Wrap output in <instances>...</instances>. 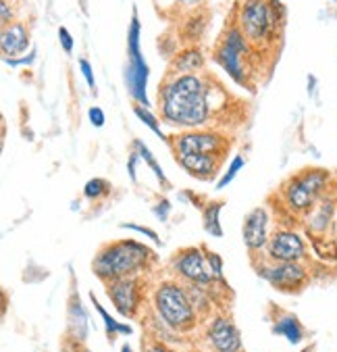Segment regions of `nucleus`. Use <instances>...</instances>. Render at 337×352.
Returning a JSON list of instances; mask_svg holds the SVG:
<instances>
[{
    "label": "nucleus",
    "instance_id": "f03ea898",
    "mask_svg": "<svg viewBox=\"0 0 337 352\" xmlns=\"http://www.w3.org/2000/svg\"><path fill=\"white\" fill-rule=\"evenodd\" d=\"M150 258L154 256L148 246L136 240H117V242L104 244L96 252L92 271L96 273L100 281L108 284V281H115V279L140 275L150 263Z\"/></svg>",
    "mask_w": 337,
    "mask_h": 352
},
{
    "label": "nucleus",
    "instance_id": "6e6552de",
    "mask_svg": "<svg viewBox=\"0 0 337 352\" xmlns=\"http://www.w3.org/2000/svg\"><path fill=\"white\" fill-rule=\"evenodd\" d=\"M250 52L246 36L237 28H229L225 34V40L217 48V63L225 69V72L240 84H246V65L244 58Z\"/></svg>",
    "mask_w": 337,
    "mask_h": 352
},
{
    "label": "nucleus",
    "instance_id": "f3484780",
    "mask_svg": "<svg viewBox=\"0 0 337 352\" xmlns=\"http://www.w3.org/2000/svg\"><path fill=\"white\" fill-rule=\"evenodd\" d=\"M273 331L279 333V336H283L290 344H298V342H302V338H304V327H302V323H300L294 315H283V317H279V319L275 321Z\"/></svg>",
    "mask_w": 337,
    "mask_h": 352
},
{
    "label": "nucleus",
    "instance_id": "20e7f679",
    "mask_svg": "<svg viewBox=\"0 0 337 352\" xmlns=\"http://www.w3.org/2000/svg\"><path fill=\"white\" fill-rule=\"evenodd\" d=\"M152 300L159 317L173 331H191L196 327V307L187 294V288H183L177 281H161V286L152 294Z\"/></svg>",
    "mask_w": 337,
    "mask_h": 352
},
{
    "label": "nucleus",
    "instance_id": "7c9ffc66",
    "mask_svg": "<svg viewBox=\"0 0 337 352\" xmlns=\"http://www.w3.org/2000/svg\"><path fill=\"white\" fill-rule=\"evenodd\" d=\"M198 3H200V0H181V5H187V7H194Z\"/></svg>",
    "mask_w": 337,
    "mask_h": 352
},
{
    "label": "nucleus",
    "instance_id": "1a4fd4ad",
    "mask_svg": "<svg viewBox=\"0 0 337 352\" xmlns=\"http://www.w3.org/2000/svg\"><path fill=\"white\" fill-rule=\"evenodd\" d=\"M106 294L113 300L115 309L125 317H136L142 305V277H123L106 284Z\"/></svg>",
    "mask_w": 337,
    "mask_h": 352
},
{
    "label": "nucleus",
    "instance_id": "423d86ee",
    "mask_svg": "<svg viewBox=\"0 0 337 352\" xmlns=\"http://www.w3.org/2000/svg\"><path fill=\"white\" fill-rule=\"evenodd\" d=\"M175 157L179 155H215L223 157L229 153V140L211 129H185L171 138Z\"/></svg>",
    "mask_w": 337,
    "mask_h": 352
},
{
    "label": "nucleus",
    "instance_id": "412c9836",
    "mask_svg": "<svg viewBox=\"0 0 337 352\" xmlns=\"http://www.w3.org/2000/svg\"><path fill=\"white\" fill-rule=\"evenodd\" d=\"M205 28H207V17L205 15H194V17H189L187 23H185V28H183L185 40L187 42H196L202 36V32H205Z\"/></svg>",
    "mask_w": 337,
    "mask_h": 352
},
{
    "label": "nucleus",
    "instance_id": "7ed1b4c3",
    "mask_svg": "<svg viewBox=\"0 0 337 352\" xmlns=\"http://www.w3.org/2000/svg\"><path fill=\"white\" fill-rule=\"evenodd\" d=\"M331 182V173L318 167H308L288 177L279 190L283 204L296 215H308L323 198L325 188Z\"/></svg>",
    "mask_w": 337,
    "mask_h": 352
},
{
    "label": "nucleus",
    "instance_id": "6ab92c4d",
    "mask_svg": "<svg viewBox=\"0 0 337 352\" xmlns=\"http://www.w3.org/2000/svg\"><path fill=\"white\" fill-rule=\"evenodd\" d=\"M223 200H211L209 206L205 208V230L211 236H223L221 232V223H219V215H221V208H223Z\"/></svg>",
    "mask_w": 337,
    "mask_h": 352
},
{
    "label": "nucleus",
    "instance_id": "bb28decb",
    "mask_svg": "<svg viewBox=\"0 0 337 352\" xmlns=\"http://www.w3.org/2000/svg\"><path fill=\"white\" fill-rule=\"evenodd\" d=\"M80 69H82V74H84V78H86L88 86H90L92 90H96V82H94V72H92V67H90V63H88L86 58H80Z\"/></svg>",
    "mask_w": 337,
    "mask_h": 352
},
{
    "label": "nucleus",
    "instance_id": "cd10ccee",
    "mask_svg": "<svg viewBox=\"0 0 337 352\" xmlns=\"http://www.w3.org/2000/svg\"><path fill=\"white\" fill-rule=\"evenodd\" d=\"M142 352H175V350H171L167 344H163V342H144L142 344Z\"/></svg>",
    "mask_w": 337,
    "mask_h": 352
},
{
    "label": "nucleus",
    "instance_id": "aec40b11",
    "mask_svg": "<svg viewBox=\"0 0 337 352\" xmlns=\"http://www.w3.org/2000/svg\"><path fill=\"white\" fill-rule=\"evenodd\" d=\"M111 194V184L102 177H94L84 186V196L90 200H100Z\"/></svg>",
    "mask_w": 337,
    "mask_h": 352
},
{
    "label": "nucleus",
    "instance_id": "9b49d317",
    "mask_svg": "<svg viewBox=\"0 0 337 352\" xmlns=\"http://www.w3.org/2000/svg\"><path fill=\"white\" fill-rule=\"evenodd\" d=\"M266 254L273 263H290V261H300L306 254L304 240L290 230H275L268 238L266 244Z\"/></svg>",
    "mask_w": 337,
    "mask_h": 352
},
{
    "label": "nucleus",
    "instance_id": "a878e982",
    "mask_svg": "<svg viewBox=\"0 0 337 352\" xmlns=\"http://www.w3.org/2000/svg\"><path fill=\"white\" fill-rule=\"evenodd\" d=\"M58 40H60L62 50H65L67 54H71V52H73V36L69 34V30H67V28H58Z\"/></svg>",
    "mask_w": 337,
    "mask_h": 352
},
{
    "label": "nucleus",
    "instance_id": "ddd939ff",
    "mask_svg": "<svg viewBox=\"0 0 337 352\" xmlns=\"http://www.w3.org/2000/svg\"><path fill=\"white\" fill-rule=\"evenodd\" d=\"M207 342L213 352H240L242 336L235 323L227 317H215L207 329Z\"/></svg>",
    "mask_w": 337,
    "mask_h": 352
},
{
    "label": "nucleus",
    "instance_id": "4468645a",
    "mask_svg": "<svg viewBox=\"0 0 337 352\" xmlns=\"http://www.w3.org/2000/svg\"><path fill=\"white\" fill-rule=\"evenodd\" d=\"M177 163L191 177H196L200 182H211V179L217 177V173H219V169L223 165V157H215V155H179Z\"/></svg>",
    "mask_w": 337,
    "mask_h": 352
},
{
    "label": "nucleus",
    "instance_id": "f8f14e48",
    "mask_svg": "<svg viewBox=\"0 0 337 352\" xmlns=\"http://www.w3.org/2000/svg\"><path fill=\"white\" fill-rule=\"evenodd\" d=\"M242 236L244 242L248 246V250L254 252H262L268 244V213L264 206H256L250 213L244 217V226H242Z\"/></svg>",
    "mask_w": 337,
    "mask_h": 352
},
{
    "label": "nucleus",
    "instance_id": "39448f33",
    "mask_svg": "<svg viewBox=\"0 0 337 352\" xmlns=\"http://www.w3.org/2000/svg\"><path fill=\"white\" fill-rule=\"evenodd\" d=\"M237 30L248 42L260 46L277 36L279 11L268 0H242L237 11Z\"/></svg>",
    "mask_w": 337,
    "mask_h": 352
},
{
    "label": "nucleus",
    "instance_id": "c756f323",
    "mask_svg": "<svg viewBox=\"0 0 337 352\" xmlns=\"http://www.w3.org/2000/svg\"><path fill=\"white\" fill-rule=\"evenodd\" d=\"M138 157H140V155L131 153V159H129V175H131L133 182H138V177H136V163H138Z\"/></svg>",
    "mask_w": 337,
    "mask_h": 352
},
{
    "label": "nucleus",
    "instance_id": "4be33fe9",
    "mask_svg": "<svg viewBox=\"0 0 337 352\" xmlns=\"http://www.w3.org/2000/svg\"><path fill=\"white\" fill-rule=\"evenodd\" d=\"M133 146H136V151H138V155L148 163V167L156 173V177H159V182H163L165 186H167V179H165V173H163V169L156 165V159L152 157V153L144 146V142H142V140H136V142H133Z\"/></svg>",
    "mask_w": 337,
    "mask_h": 352
},
{
    "label": "nucleus",
    "instance_id": "2eb2a0df",
    "mask_svg": "<svg viewBox=\"0 0 337 352\" xmlns=\"http://www.w3.org/2000/svg\"><path fill=\"white\" fill-rule=\"evenodd\" d=\"M30 46V32L23 23H9L3 28V34H0V48H3L5 56H17L23 50H27Z\"/></svg>",
    "mask_w": 337,
    "mask_h": 352
},
{
    "label": "nucleus",
    "instance_id": "dca6fc26",
    "mask_svg": "<svg viewBox=\"0 0 337 352\" xmlns=\"http://www.w3.org/2000/svg\"><path fill=\"white\" fill-rule=\"evenodd\" d=\"M202 65H205V56L198 48H185L173 60V69L177 74H196Z\"/></svg>",
    "mask_w": 337,
    "mask_h": 352
},
{
    "label": "nucleus",
    "instance_id": "c85d7f7f",
    "mask_svg": "<svg viewBox=\"0 0 337 352\" xmlns=\"http://www.w3.org/2000/svg\"><path fill=\"white\" fill-rule=\"evenodd\" d=\"M88 115H90V121L94 123V127H102V125L106 123V117H104V111H102L100 107H92Z\"/></svg>",
    "mask_w": 337,
    "mask_h": 352
},
{
    "label": "nucleus",
    "instance_id": "5701e85b",
    "mask_svg": "<svg viewBox=\"0 0 337 352\" xmlns=\"http://www.w3.org/2000/svg\"><path fill=\"white\" fill-rule=\"evenodd\" d=\"M246 165V159L244 157H235L233 161H231V165L227 167V171H225V175L217 182V190H223L225 186H229L231 182H233V177L240 173V169Z\"/></svg>",
    "mask_w": 337,
    "mask_h": 352
},
{
    "label": "nucleus",
    "instance_id": "2f4dec72",
    "mask_svg": "<svg viewBox=\"0 0 337 352\" xmlns=\"http://www.w3.org/2000/svg\"><path fill=\"white\" fill-rule=\"evenodd\" d=\"M121 352H133V350H131V348H129V346H127V344H125V346H123V348H121Z\"/></svg>",
    "mask_w": 337,
    "mask_h": 352
},
{
    "label": "nucleus",
    "instance_id": "a211bd4d",
    "mask_svg": "<svg viewBox=\"0 0 337 352\" xmlns=\"http://www.w3.org/2000/svg\"><path fill=\"white\" fill-rule=\"evenodd\" d=\"M71 311H69V331L75 336V340H84L86 338V325H88V321H86V313H84V309H82V305H80V300H71V307H69Z\"/></svg>",
    "mask_w": 337,
    "mask_h": 352
},
{
    "label": "nucleus",
    "instance_id": "72a5a7b5",
    "mask_svg": "<svg viewBox=\"0 0 337 352\" xmlns=\"http://www.w3.org/2000/svg\"><path fill=\"white\" fill-rule=\"evenodd\" d=\"M240 352H242V350H240Z\"/></svg>",
    "mask_w": 337,
    "mask_h": 352
},
{
    "label": "nucleus",
    "instance_id": "9d476101",
    "mask_svg": "<svg viewBox=\"0 0 337 352\" xmlns=\"http://www.w3.org/2000/svg\"><path fill=\"white\" fill-rule=\"evenodd\" d=\"M262 275L266 277V281L273 288H277L279 292L286 294H296L300 292L306 281H308V273L304 269V265L300 261H290V263H273L262 269Z\"/></svg>",
    "mask_w": 337,
    "mask_h": 352
},
{
    "label": "nucleus",
    "instance_id": "b1692460",
    "mask_svg": "<svg viewBox=\"0 0 337 352\" xmlns=\"http://www.w3.org/2000/svg\"><path fill=\"white\" fill-rule=\"evenodd\" d=\"M92 300H94V296H92ZM94 305H96V309L100 311V317L104 319V323H106V331H108V338H115V333H131V329L129 327H125V325H119L113 317H108L106 315V311L98 305V300H94Z\"/></svg>",
    "mask_w": 337,
    "mask_h": 352
},
{
    "label": "nucleus",
    "instance_id": "393cba45",
    "mask_svg": "<svg viewBox=\"0 0 337 352\" xmlns=\"http://www.w3.org/2000/svg\"><path fill=\"white\" fill-rule=\"evenodd\" d=\"M133 111H136V115H138V117H140V119H142V121H144V123H146V125H148V127L154 131V133H156V135L165 138V135H163V131H161V127H159V119H156V117H154V115H152V113L146 109V107H142V104H136V107H133Z\"/></svg>",
    "mask_w": 337,
    "mask_h": 352
},
{
    "label": "nucleus",
    "instance_id": "0eeeda50",
    "mask_svg": "<svg viewBox=\"0 0 337 352\" xmlns=\"http://www.w3.org/2000/svg\"><path fill=\"white\" fill-rule=\"evenodd\" d=\"M171 267L189 286H211L215 279H219L209 261V252L202 248L177 250L171 258Z\"/></svg>",
    "mask_w": 337,
    "mask_h": 352
},
{
    "label": "nucleus",
    "instance_id": "473e14b6",
    "mask_svg": "<svg viewBox=\"0 0 337 352\" xmlns=\"http://www.w3.org/2000/svg\"><path fill=\"white\" fill-rule=\"evenodd\" d=\"M302 352H310V350H308V348H306V350H302Z\"/></svg>",
    "mask_w": 337,
    "mask_h": 352
},
{
    "label": "nucleus",
    "instance_id": "f257e3e1",
    "mask_svg": "<svg viewBox=\"0 0 337 352\" xmlns=\"http://www.w3.org/2000/svg\"><path fill=\"white\" fill-rule=\"evenodd\" d=\"M163 119L177 127H200L211 119L209 84L198 74H179L159 88Z\"/></svg>",
    "mask_w": 337,
    "mask_h": 352
}]
</instances>
